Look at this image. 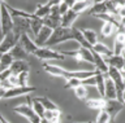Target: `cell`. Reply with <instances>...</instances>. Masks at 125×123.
<instances>
[{
  "label": "cell",
  "mask_w": 125,
  "mask_h": 123,
  "mask_svg": "<svg viewBox=\"0 0 125 123\" xmlns=\"http://www.w3.org/2000/svg\"><path fill=\"white\" fill-rule=\"evenodd\" d=\"M43 70L47 74L56 76V78H62L65 80L76 78L82 80V82L85 79H89L98 74V70H68V69H62L57 66V65H52V64H43Z\"/></svg>",
  "instance_id": "cell-1"
},
{
  "label": "cell",
  "mask_w": 125,
  "mask_h": 123,
  "mask_svg": "<svg viewBox=\"0 0 125 123\" xmlns=\"http://www.w3.org/2000/svg\"><path fill=\"white\" fill-rule=\"evenodd\" d=\"M70 29H65V27H61V26L55 29L46 47L52 48L55 45H59V44H62L65 41H68V40H72V30Z\"/></svg>",
  "instance_id": "cell-2"
},
{
  "label": "cell",
  "mask_w": 125,
  "mask_h": 123,
  "mask_svg": "<svg viewBox=\"0 0 125 123\" xmlns=\"http://www.w3.org/2000/svg\"><path fill=\"white\" fill-rule=\"evenodd\" d=\"M0 30H1L3 36L13 31V18L7 8L5 1H1V5H0Z\"/></svg>",
  "instance_id": "cell-3"
},
{
  "label": "cell",
  "mask_w": 125,
  "mask_h": 123,
  "mask_svg": "<svg viewBox=\"0 0 125 123\" xmlns=\"http://www.w3.org/2000/svg\"><path fill=\"white\" fill-rule=\"evenodd\" d=\"M60 52L65 57H72L76 61H83V62H89V64L94 65V57H93L91 49L80 47L76 51H60Z\"/></svg>",
  "instance_id": "cell-4"
},
{
  "label": "cell",
  "mask_w": 125,
  "mask_h": 123,
  "mask_svg": "<svg viewBox=\"0 0 125 123\" xmlns=\"http://www.w3.org/2000/svg\"><path fill=\"white\" fill-rule=\"evenodd\" d=\"M34 56L39 60H43V61H47V60H65L66 58L60 51H56V49H52L50 47H39L37 49V52L34 53Z\"/></svg>",
  "instance_id": "cell-5"
},
{
  "label": "cell",
  "mask_w": 125,
  "mask_h": 123,
  "mask_svg": "<svg viewBox=\"0 0 125 123\" xmlns=\"http://www.w3.org/2000/svg\"><path fill=\"white\" fill-rule=\"evenodd\" d=\"M13 111L16 114H18V115H21V117L26 118L29 123H39V122H41V118L34 113L33 107H31L29 104H22V105L14 106Z\"/></svg>",
  "instance_id": "cell-6"
},
{
  "label": "cell",
  "mask_w": 125,
  "mask_h": 123,
  "mask_svg": "<svg viewBox=\"0 0 125 123\" xmlns=\"http://www.w3.org/2000/svg\"><path fill=\"white\" fill-rule=\"evenodd\" d=\"M18 41H20V38L16 36L13 34V31L7 34L5 36H3V40L0 41V55L9 53L12 49L18 44Z\"/></svg>",
  "instance_id": "cell-7"
},
{
  "label": "cell",
  "mask_w": 125,
  "mask_h": 123,
  "mask_svg": "<svg viewBox=\"0 0 125 123\" xmlns=\"http://www.w3.org/2000/svg\"><path fill=\"white\" fill-rule=\"evenodd\" d=\"M31 33L30 30V20L27 18H13V34L16 36H21L22 34H29Z\"/></svg>",
  "instance_id": "cell-8"
},
{
  "label": "cell",
  "mask_w": 125,
  "mask_h": 123,
  "mask_svg": "<svg viewBox=\"0 0 125 123\" xmlns=\"http://www.w3.org/2000/svg\"><path fill=\"white\" fill-rule=\"evenodd\" d=\"M37 88L35 87H14V88H9V90L5 91V95H4L3 100H9V98H16L20 97V96H29L31 92H34Z\"/></svg>",
  "instance_id": "cell-9"
},
{
  "label": "cell",
  "mask_w": 125,
  "mask_h": 123,
  "mask_svg": "<svg viewBox=\"0 0 125 123\" xmlns=\"http://www.w3.org/2000/svg\"><path fill=\"white\" fill-rule=\"evenodd\" d=\"M124 109H125V104L119 101V100H107L105 106H104V110L111 115L112 121H113V119H116L117 115H119Z\"/></svg>",
  "instance_id": "cell-10"
},
{
  "label": "cell",
  "mask_w": 125,
  "mask_h": 123,
  "mask_svg": "<svg viewBox=\"0 0 125 123\" xmlns=\"http://www.w3.org/2000/svg\"><path fill=\"white\" fill-rule=\"evenodd\" d=\"M20 44L22 45V48L25 49V51L29 53V55H34L35 52H37V49L39 48L37 44H35V41L30 38L29 34H22L21 36H20Z\"/></svg>",
  "instance_id": "cell-11"
},
{
  "label": "cell",
  "mask_w": 125,
  "mask_h": 123,
  "mask_svg": "<svg viewBox=\"0 0 125 123\" xmlns=\"http://www.w3.org/2000/svg\"><path fill=\"white\" fill-rule=\"evenodd\" d=\"M29 71H30V65L26 60L13 61L12 66L9 67V73L12 75H20L22 73H29Z\"/></svg>",
  "instance_id": "cell-12"
},
{
  "label": "cell",
  "mask_w": 125,
  "mask_h": 123,
  "mask_svg": "<svg viewBox=\"0 0 125 123\" xmlns=\"http://www.w3.org/2000/svg\"><path fill=\"white\" fill-rule=\"evenodd\" d=\"M57 1H47L46 4H38L37 8H35V12H34V16L41 18V20H44L50 16L51 13V8L52 5H55Z\"/></svg>",
  "instance_id": "cell-13"
},
{
  "label": "cell",
  "mask_w": 125,
  "mask_h": 123,
  "mask_svg": "<svg viewBox=\"0 0 125 123\" xmlns=\"http://www.w3.org/2000/svg\"><path fill=\"white\" fill-rule=\"evenodd\" d=\"M52 31L53 30H51L48 27H46V26H43V29L39 31V34L37 36H35V44L38 45V47H46L47 43H48L51 35H52Z\"/></svg>",
  "instance_id": "cell-14"
},
{
  "label": "cell",
  "mask_w": 125,
  "mask_h": 123,
  "mask_svg": "<svg viewBox=\"0 0 125 123\" xmlns=\"http://www.w3.org/2000/svg\"><path fill=\"white\" fill-rule=\"evenodd\" d=\"M104 98L105 100H117L116 87L112 79H109L105 75V88H104Z\"/></svg>",
  "instance_id": "cell-15"
},
{
  "label": "cell",
  "mask_w": 125,
  "mask_h": 123,
  "mask_svg": "<svg viewBox=\"0 0 125 123\" xmlns=\"http://www.w3.org/2000/svg\"><path fill=\"white\" fill-rule=\"evenodd\" d=\"M105 62H107L108 67H115L117 70L123 71L124 69V57L121 55H112L109 56L108 58H104Z\"/></svg>",
  "instance_id": "cell-16"
},
{
  "label": "cell",
  "mask_w": 125,
  "mask_h": 123,
  "mask_svg": "<svg viewBox=\"0 0 125 123\" xmlns=\"http://www.w3.org/2000/svg\"><path fill=\"white\" fill-rule=\"evenodd\" d=\"M80 16L78 13H76L74 10L69 9L64 16L61 17V27H65V29H70L73 27V22L77 20V17Z\"/></svg>",
  "instance_id": "cell-17"
},
{
  "label": "cell",
  "mask_w": 125,
  "mask_h": 123,
  "mask_svg": "<svg viewBox=\"0 0 125 123\" xmlns=\"http://www.w3.org/2000/svg\"><path fill=\"white\" fill-rule=\"evenodd\" d=\"M72 40H76L78 44H80V47L82 48H87V49H91L90 47V44L86 41V39L83 38V34H82V30H80L78 27H72Z\"/></svg>",
  "instance_id": "cell-18"
},
{
  "label": "cell",
  "mask_w": 125,
  "mask_h": 123,
  "mask_svg": "<svg viewBox=\"0 0 125 123\" xmlns=\"http://www.w3.org/2000/svg\"><path fill=\"white\" fill-rule=\"evenodd\" d=\"M105 13H108L105 1H95L89 10V14L90 16H94V17H98L100 14H105Z\"/></svg>",
  "instance_id": "cell-19"
},
{
  "label": "cell",
  "mask_w": 125,
  "mask_h": 123,
  "mask_svg": "<svg viewBox=\"0 0 125 123\" xmlns=\"http://www.w3.org/2000/svg\"><path fill=\"white\" fill-rule=\"evenodd\" d=\"M105 102H107V100H105V98H102V97H99V98H87V100L85 101L86 106H87L89 109L98 110V111H100V110L104 109Z\"/></svg>",
  "instance_id": "cell-20"
},
{
  "label": "cell",
  "mask_w": 125,
  "mask_h": 123,
  "mask_svg": "<svg viewBox=\"0 0 125 123\" xmlns=\"http://www.w3.org/2000/svg\"><path fill=\"white\" fill-rule=\"evenodd\" d=\"M117 31H119V25L112 24V22H104L103 26L100 27V34H102V36H104V38L112 36L113 34H116Z\"/></svg>",
  "instance_id": "cell-21"
},
{
  "label": "cell",
  "mask_w": 125,
  "mask_h": 123,
  "mask_svg": "<svg viewBox=\"0 0 125 123\" xmlns=\"http://www.w3.org/2000/svg\"><path fill=\"white\" fill-rule=\"evenodd\" d=\"M7 8H8V10H9L12 18L20 17V18H27V20H33V18H34V13H29V12H26V10L14 8V7H10L8 4H7Z\"/></svg>",
  "instance_id": "cell-22"
},
{
  "label": "cell",
  "mask_w": 125,
  "mask_h": 123,
  "mask_svg": "<svg viewBox=\"0 0 125 123\" xmlns=\"http://www.w3.org/2000/svg\"><path fill=\"white\" fill-rule=\"evenodd\" d=\"M91 51L93 52H95L96 55H99V56H102L103 58H108L109 56H112L113 55V49H109L107 45H104L103 43H98V44H95L94 47L91 48Z\"/></svg>",
  "instance_id": "cell-23"
},
{
  "label": "cell",
  "mask_w": 125,
  "mask_h": 123,
  "mask_svg": "<svg viewBox=\"0 0 125 123\" xmlns=\"http://www.w3.org/2000/svg\"><path fill=\"white\" fill-rule=\"evenodd\" d=\"M105 75L103 73L98 71V74L95 75V88L98 91V93L102 98H104V88H105Z\"/></svg>",
  "instance_id": "cell-24"
},
{
  "label": "cell",
  "mask_w": 125,
  "mask_h": 123,
  "mask_svg": "<svg viewBox=\"0 0 125 123\" xmlns=\"http://www.w3.org/2000/svg\"><path fill=\"white\" fill-rule=\"evenodd\" d=\"M82 34H83V38L86 39V41L90 44V47H94L95 44L99 43V40H98V34L94 31L93 29H83L82 30Z\"/></svg>",
  "instance_id": "cell-25"
},
{
  "label": "cell",
  "mask_w": 125,
  "mask_h": 123,
  "mask_svg": "<svg viewBox=\"0 0 125 123\" xmlns=\"http://www.w3.org/2000/svg\"><path fill=\"white\" fill-rule=\"evenodd\" d=\"M10 53V56L13 57V60L14 61H20V60H26V57L29 56V53H27L25 49L22 48V45L21 44H17L16 47L12 49V51L9 52Z\"/></svg>",
  "instance_id": "cell-26"
},
{
  "label": "cell",
  "mask_w": 125,
  "mask_h": 123,
  "mask_svg": "<svg viewBox=\"0 0 125 123\" xmlns=\"http://www.w3.org/2000/svg\"><path fill=\"white\" fill-rule=\"evenodd\" d=\"M94 1H82V0H76L73 3V7H72V10H74L76 13L81 14L83 13L86 9H90L93 7Z\"/></svg>",
  "instance_id": "cell-27"
},
{
  "label": "cell",
  "mask_w": 125,
  "mask_h": 123,
  "mask_svg": "<svg viewBox=\"0 0 125 123\" xmlns=\"http://www.w3.org/2000/svg\"><path fill=\"white\" fill-rule=\"evenodd\" d=\"M13 57L10 56V53H4L0 56V73H4L9 70V67L13 64Z\"/></svg>",
  "instance_id": "cell-28"
},
{
  "label": "cell",
  "mask_w": 125,
  "mask_h": 123,
  "mask_svg": "<svg viewBox=\"0 0 125 123\" xmlns=\"http://www.w3.org/2000/svg\"><path fill=\"white\" fill-rule=\"evenodd\" d=\"M37 98H38V101L43 105V107H44L46 110H59V106L50 97H47V96H39V97H37Z\"/></svg>",
  "instance_id": "cell-29"
},
{
  "label": "cell",
  "mask_w": 125,
  "mask_h": 123,
  "mask_svg": "<svg viewBox=\"0 0 125 123\" xmlns=\"http://www.w3.org/2000/svg\"><path fill=\"white\" fill-rule=\"evenodd\" d=\"M43 20H41V18H38V17H35L33 20H30V30H31V34H34L35 36L39 34V31L43 29Z\"/></svg>",
  "instance_id": "cell-30"
},
{
  "label": "cell",
  "mask_w": 125,
  "mask_h": 123,
  "mask_svg": "<svg viewBox=\"0 0 125 123\" xmlns=\"http://www.w3.org/2000/svg\"><path fill=\"white\" fill-rule=\"evenodd\" d=\"M73 92H74V96H76L78 100H81V101H86V100H87L89 91H87V87L83 86V84H81V86H78L77 88H74Z\"/></svg>",
  "instance_id": "cell-31"
},
{
  "label": "cell",
  "mask_w": 125,
  "mask_h": 123,
  "mask_svg": "<svg viewBox=\"0 0 125 123\" xmlns=\"http://www.w3.org/2000/svg\"><path fill=\"white\" fill-rule=\"evenodd\" d=\"M31 107H33L34 113L37 114L39 118H43V115H44V113H46V109L43 107L42 104L38 101V98H37V97L31 100Z\"/></svg>",
  "instance_id": "cell-32"
},
{
  "label": "cell",
  "mask_w": 125,
  "mask_h": 123,
  "mask_svg": "<svg viewBox=\"0 0 125 123\" xmlns=\"http://www.w3.org/2000/svg\"><path fill=\"white\" fill-rule=\"evenodd\" d=\"M111 115H109L107 111H105L104 109L98 111L96 114V118H95V123H111Z\"/></svg>",
  "instance_id": "cell-33"
},
{
  "label": "cell",
  "mask_w": 125,
  "mask_h": 123,
  "mask_svg": "<svg viewBox=\"0 0 125 123\" xmlns=\"http://www.w3.org/2000/svg\"><path fill=\"white\" fill-rule=\"evenodd\" d=\"M74 1H59V12H60V16L62 17L64 14L68 12L69 9H72Z\"/></svg>",
  "instance_id": "cell-34"
},
{
  "label": "cell",
  "mask_w": 125,
  "mask_h": 123,
  "mask_svg": "<svg viewBox=\"0 0 125 123\" xmlns=\"http://www.w3.org/2000/svg\"><path fill=\"white\" fill-rule=\"evenodd\" d=\"M81 84H82V80H80V79H76V78L68 79V80H65L64 90H74V88H77Z\"/></svg>",
  "instance_id": "cell-35"
},
{
  "label": "cell",
  "mask_w": 125,
  "mask_h": 123,
  "mask_svg": "<svg viewBox=\"0 0 125 123\" xmlns=\"http://www.w3.org/2000/svg\"><path fill=\"white\" fill-rule=\"evenodd\" d=\"M82 84L83 86H94L95 87V76H91V78H89V79H85L83 82H82Z\"/></svg>",
  "instance_id": "cell-36"
},
{
  "label": "cell",
  "mask_w": 125,
  "mask_h": 123,
  "mask_svg": "<svg viewBox=\"0 0 125 123\" xmlns=\"http://www.w3.org/2000/svg\"><path fill=\"white\" fill-rule=\"evenodd\" d=\"M0 123H10L9 121H8V119L4 117L3 114H0Z\"/></svg>",
  "instance_id": "cell-37"
},
{
  "label": "cell",
  "mask_w": 125,
  "mask_h": 123,
  "mask_svg": "<svg viewBox=\"0 0 125 123\" xmlns=\"http://www.w3.org/2000/svg\"><path fill=\"white\" fill-rule=\"evenodd\" d=\"M5 91H7V90H4V88H1V87H0V100H3L4 95H5Z\"/></svg>",
  "instance_id": "cell-38"
},
{
  "label": "cell",
  "mask_w": 125,
  "mask_h": 123,
  "mask_svg": "<svg viewBox=\"0 0 125 123\" xmlns=\"http://www.w3.org/2000/svg\"><path fill=\"white\" fill-rule=\"evenodd\" d=\"M39 123H50V122L47 121L46 118H41V122H39Z\"/></svg>",
  "instance_id": "cell-39"
},
{
  "label": "cell",
  "mask_w": 125,
  "mask_h": 123,
  "mask_svg": "<svg viewBox=\"0 0 125 123\" xmlns=\"http://www.w3.org/2000/svg\"><path fill=\"white\" fill-rule=\"evenodd\" d=\"M74 123H93V122H74Z\"/></svg>",
  "instance_id": "cell-40"
},
{
  "label": "cell",
  "mask_w": 125,
  "mask_h": 123,
  "mask_svg": "<svg viewBox=\"0 0 125 123\" xmlns=\"http://www.w3.org/2000/svg\"><path fill=\"white\" fill-rule=\"evenodd\" d=\"M123 4H124V5H125V1H123Z\"/></svg>",
  "instance_id": "cell-41"
},
{
  "label": "cell",
  "mask_w": 125,
  "mask_h": 123,
  "mask_svg": "<svg viewBox=\"0 0 125 123\" xmlns=\"http://www.w3.org/2000/svg\"><path fill=\"white\" fill-rule=\"evenodd\" d=\"M0 5H1V1H0Z\"/></svg>",
  "instance_id": "cell-42"
},
{
  "label": "cell",
  "mask_w": 125,
  "mask_h": 123,
  "mask_svg": "<svg viewBox=\"0 0 125 123\" xmlns=\"http://www.w3.org/2000/svg\"><path fill=\"white\" fill-rule=\"evenodd\" d=\"M93 123H95V122H93Z\"/></svg>",
  "instance_id": "cell-43"
},
{
  "label": "cell",
  "mask_w": 125,
  "mask_h": 123,
  "mask_svg": "<svg viewBox=\"0 0 125 123\" xmlns=\"http://www.w3.org/2000/svg\"><path fill=\"white\" fill-rule=\"evenodd\" d=\"M0 56H1V55H0Z\"/></svg>",
  "instance_id": "cell-44"
}]
</instances>
